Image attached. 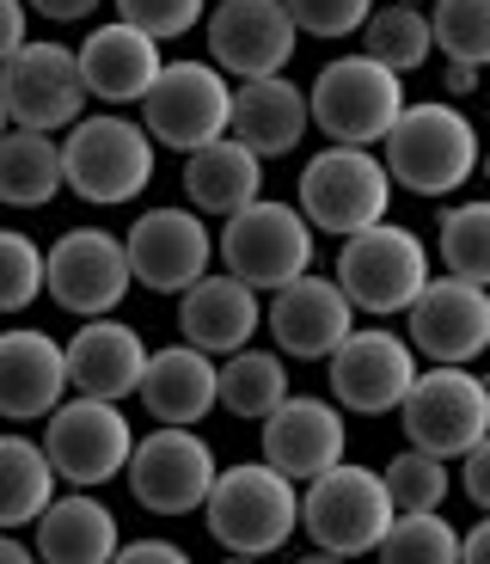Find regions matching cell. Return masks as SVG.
<instances>
[{"mask_svg": "<svg viewBox=\"0 0 490 564\" xmlns=\"http://www.w3.org/2000/svg\"><path fill=\"white\" fill-rule=\"evenodd\" d=\"M380 166L392 191L442 203L478 178V123L454 99H417L380 135Z\"/></svg>", "mask_w": 490, "mask_h": 564, "instance_id": "obj_1", "label": "cell"}, {"mask_svg": "<svg viewBox=\"0 0 490 564\" xmlns=\"http://www.w3.org/2000/svg\"><path fill=\"white\" fill-rule=\"evenodd\" d=\"M203 522L215 546H227V558H270L301 534V485L264 460L221 466L203 497Z\"/></svg>", "mask_w": 490, "mask_h": 564, "instance_id": "obj_2", "label": "cell"}, {"mask_svg": "<svg viewBox=\"0 0 490 564\" xmlns=\"http://www.w3.org/2000/svg\"><path fill=\"white\" fill-rule=\"evenodd\" d=\"M62 148V191L92 209H123L154 184V141L123 111H86L56 135Z\"/></svg>", "mask_w": 490, "mask_h": 564, "instance_id": "obj_3", "label": "cell"}, {"mask_svg": "<svg viewBox=\"0 0 490 564\" xmlns=\"http://www.w3.org/2000/svg\"><path fill=\"white\" fill-rule=\"evenodd\" d=\"M435 276V258L423 246V234H411L405 221H374L350 240H337V270L331 282L344 289L356 313L368 319H392V313H405L417 301V289Z\"/></svg>", "mask_w": 490, "mask_h": 564, "instance_id": "obj_4", "label": "cell"}, {"mask_svg": "<svg viewBox=\"0 0 490 564\" xmlns=\"http://www.w3.org/2000/svg\"><path fill=\"white\" fill-rule=\"evenodd\" d=\"M215 258L227 264V276H239L252 295H276L282 282L307 276L319 258V234L307 227V215L282 197H258L239 215H227L215 234Z\"/></svg>", "mask_w": 490, "mask_h": 564, "instance_id": "obj_5", "label": "cell"}, {"mask_svg": "<svg viewBox=\"0 0 490 564\" xmlns=\"http://www.w3.org/2000/svg\"><path fill=\"white\" fill-rule=\"evenodd\" d=\"M294 209L307 215L313 234L350 240V234H362V227L392 215V178L374 148H337V141H325L319 154L301 166Z\"/></svg>", "mask_w": 490, "mask_h": 564, "instance_id": "obj_6", "label": "cell"}, {"mask_svg": "<svg viewBox=\"0 0 490 564\" xmlns=\"http://www.w3.org/2000/svg\"><path fill=\"white\" fill-rule=\"evenodd\" d=\"M405 80L380 62L356 56H331L307 86V123L337 148H380V135L392 129V117L405 111Z\"/></svg>", "mask_w": 490, "mask_h": 564, "instance_id": "obj_7", "label": "cell"}, {"mask_svg": "<svg viewBox=\"0 0 490 564\" xmlns=\"http://www.w3.org/2000/svg\"><path fill=\"white\" fill-rule=\"evenodd\" d=\"M43 423L50 430L37 436V448L50 460V473H56V485H68V491H105L111 479H123L129 448H135V423H129L123 405L68 393Z\"/></svg>", "mask_w": 490, "mask_h": 564, "instance_id": "obj_8", "label": "cell"}, {"mask_svg": "<svg viewBox=\"0 0 490 564\" xmlns=\"http://www.w3.org/2000/svg\"><path fill=\"white\" fill-rule=\"evenodd\" d=\"M386 522H392L386 485H380L374 466L350 460V454H344L337 466H325L319 479L301 485V534H307L319 552L362 558V552L380 546Z\"/></svg>", "mask_w": 490, "mask_h": 564, "instance_id": "obj_9", "label": "cell"}, {"mask_svg": "<svg viewBox=\"0 0 490 564\" xmlns=\"http://www.w3.org/2000/svg\"><path fill=\"white\" fill-rule=\"evenodd\" d=\"M227 111H233V80L215 62H160L154 86L141 93V117L154 148L190 154L203 141L227 135Z\"/></svg>", "mask_w": 490, "mask_h": 564, "instance_id": "obj_10", "label": "cell"}, {"mask_svg": "<svg viewBox=\"0 0 490 564\" xmlns=\"http://www.w3.org/2000/svg\"><path fill=\"white\" fill-rule=\"evenodd\" d=\"M399 423L405 442L435 460H460L472 442L490 436V387L472 368H417L411 393L399 399Z\"/></svg>", "mask_w": 490, "mask_h": 564, "instance_id": "obj_11", "label": "cell"}, {"mask_svg": "<svg viewBox=\"0 0 490 564\" xmlns=\"http://www.w3.org/2000/svg\"><path fill=\"white\" fill-rule=\"evenodd\" d=\"M215 473H221V460H215L209 436H196V430H166V423H160V430L135 436L129 466H123V485L148 516H196L203 497H209V485H215Z\"/></svg>", "mask_w": 490, "mask_h": 564, "instance_id": "obj_12", "label": "cell"}, {"mask_svg": "<svg viewBox=\"0 0 490 564\" xmlns=\"http://www.w3.org/2000/svg\"><path fill=\"white\" fill-rule=\"evenodd\" d=\"M135 289L123 258V234L105 227H68L56 246H43V295L74 319H105Z\"/></svg>", "mask_w": 490, "mask_h": 564, "instance_id": "obj_13", "label": "cell"}, {"mask_svg": "<svg viewBox=\"0 0 490 564\" xmlns=\"http://www.w3.org/2000/svg\"><path fill=\"white\" fill-rule=\"evenodd\" d=\"M417 350H411L399 332L386 325H356L350 338L325 356V387H331L337 411H356V417H392L399 399L417 381Z\"/></svg>", "mask_w": 490, "mask_h": 564, "instance_id": "obj_14", "label": "cell"}, {"mask_svg": "<svg viewBox=\"0 0 490 564\" xmlns=\"http://www.w3.org/2000/svg\"><path fill=\"white\" fill-rule=\"evenodd\" d=\"M0 111L7 129H37V135H62L74 117H86V80L68 43L31 37L0 68Z\"/></svg>", "mask_w": 490, "mask_h": 564, "instance_id": "obj_15", "label": "cell"}, {"mask_svg": "<svg viewBox=\"0 0 490 564\" xmlns=\"http://www.w3.org/2000/svg\"><path fill=\"white\" fill-rule=\"evenodd\" d=\"M405 344L417 362L472 368L490 350V289L460 276H429L405 307Z\"/></svg>", "mask_w": 490, "mask_h": 564, "instance_id": "obj_16", "label": "cell"}, {"mask_svg": "<svg viewBox=\"0 0 490 564\" xmlns=\"http://www.w3.org/2000/svg\"><path fill=\"white\" fill-rule=\"evenodd\" d=\"M123 258L129 276L154 295H184L196 276H209L215 264V234L209 221L184 203H166V209H141L123 234Z\"/></svg>", "mask_w": 490, "mask_h": 564, "instance_id": "obj_17", "label": "cell"}, {"mask_svg": "<svg viewBox=\"0 0 490 564\" xmlns=\"http://www.w3.org/2000/svg\"><path fill=\"white\" fill-rule=\"evenodd\" d=\"M209 31V62L227 80H264V74H288L294 62V19L282 13V0H221L203 13Z\"/></svg>", "mask_w": 490, "mask_h": 564, "instance_id": "obj_18", "label": "cell"}, {"mask_svg": "<svg viewBox=\"0 0 490 564\" xmlns=\"http://www.w3.org/2000/svg\"><path fill=\"white\" fill-rule=\"evenodd\" d=\"M264 325L276 338V356H294V362H325L337 344L356 332V307L344 301L331 276H294L282 282L264 307Z\"/></svg>", "mask_w": 490, "mask_h": 564, "instance_id": "obj_19", "label": "cell"}, {"mask_svg": "<svg viewBox=\"0 0 490 564\" xmlns=\"http://www.w3.org/2000/svg\"><path fill=\"white\" fill-rule=\"evenodd\" d=\"M344 411L331 399H313V393H288L276 411L264 417L258 442H264V466H276L282 479L307 485L319 479L325 466L344 460Z\"/></svg>", "mask_w": 490, "mask_h": 564, "instance_id": "obj_20", "label": "cell"}, {"mask_svg": "<svg viewBox=\"0 0 490 564\" xmlns=\"http://www.w3.org/2000/svg\"><path fill=\"white\" fill-rule=\"evenodd\" d=\"M141 362H148V338L135 325H123L117 313L105 319H80L68 344H62V368H68V393L80 399H135V381H141Z\"/></svg>", "mask_w": 490, "mask_h": 564, "instance_id": "obj_21", "label": "cell"}, {"mask_svg": "<svg viewBox=\"0 0 490 564\" xmlns=\"http://www.w3.org/2000/svg\"><path fill=\"white\" fill-rule=\"evenodd\" d=\"M258 325H264V301L246 289L239 276H196L190 289L178 295V344H190V350L203 356H233L246 350V344L258 338Z\"/></svg>", "mask_w": 490, "mask_h": 564, "instance_id": "obj_22", "label": "cell"}, {"mask_svg": "<svg viewBox=\"0 0 490 564\" xmlns=\"http://www.w3.org/2000/svg\"><path fill=\"white\" fill-rule=\"evenodd\" d=\"M74 62H80V80H86V99L111 105V111H123V105H141V93L154 86L160 62H166V50H160L148 31L123 25V19H105L98 31H86V43L74 50Z\"/></svg>", "mask_w": 490, "mask_h": 564, "instance_id": "obj_23", "label": "cell"}, {"mask_svg": "<svg viewBox=\"0 0 490 564\" xmlns=\"http://www.w3.org/2000/svg\"><path fill=\"white\" fill-rule=\"evenodd\" d=\"M68 399V368L62 344L37 325L0 332V417L7 423H43Z\"/></svg>", "mask_w": 490, "mask_h": 564, "instance_id": "obj_24", "label": "cell"}, {"mask_svg": "<svg viewBox=\"0 0 490 564\" xmlns=\"http://www.w3.org/2000/svg\"><path fill=\"white\" fill-rule=\"evenodd\" d=\"M307 86H294L288 74H264V80H233V111H227V135L239 148H252L258 160H288L307 141Z\"/></svg>", "mask_w": 490, "mask_h": 564, "instance_id": "obj_25", "label": "cell"}, {"mask_svg": "<svg viewBox=\"0 0 490 564\" xmlns=\"http://www.w3.org/2000/svg\"><path fill=\"white\" fill-rule=\"evenodd\" d=\"M117 546H123V528L98 491H56L31 522L37 564H111Z\"/></svg>", "mask_w": 490, "mask_h": 564, "instance_id": "obj_26", "label": "cell"}, {"mask_svg": "<svg viewBox=\"0 0 490 564\" xmlns=\"http://www.w3.org/2000/svg\"><path fill=\"white\" fill-rule=\"evenodd\" d=\"M135 399L148 405V417L166 423V430H196V423L215 411V356L190 350V344L148 350Z\"/></svg>", "mask_w": 490, "mask_h": 564, "instance_id": "obj_27", "label": "cell"}, {"mask_svg": "<svg viewBox=\"0 0 490 564\" xmlns=\"http://www.w3.org/2000/svg\"><path fill=\"white\" fill-rule=\"evenodd\" d=\"M178 184H184V209H196L203 221L209 215L227 221V215H239L246 203L264 197V160L252 148H239L233 135H221V141H203V148L184 154Z\"/></svg>", "mask_w": 490, "mask_h": 564, "instance_id": "obj_28", "label": "cell"}, {"mask_svg": "<svg viewBox=\"0 0 490 564\" xmlns=\"http://www.w3.org/2000/svg\"><path fill=\"white\" fill-rule=\"evenodd\" d=\"M288 393H294L288 362H282L276 350L246 344V350H233V356L215 362V405H221L227 417H239V423H264Z\"/></svg>", "mask_w": 490, "mask_h": 564, "instance_id": "obj_29", "label": "cell"}, {"mask_svg": "<svg viewBox=\"0 0 490 564\" xmlns=\"http://www.w3.org/2000/svg\"><path fill=\"white\" fill-rule=\"evenodd\" d=\"M62 197V148L37 129L0 135V209H50Z\"/></svg>", "mask_w": 490, "mask_h": 564, "instance_id": "obj_30", "label": "cell"}, {"mask_svg": "<svg viewBox=\"0 0 490 564\" xmlns=\"http://www.w3.org/2000/svg\"><path fill=\"white\" fill-rule=\"evenodd\" d=\"M56 473L43 460L37 436H0V534H13V528H31L43 516V503L56 497Z\"/></svg>", "mask_w": 490, "mask_h": 564, "instance_id": "obj_31", "label": "cell"}, {"mask_svg": "<svg viewBox=\"0 0 490 564\" xmlns=\"http://www.w3.org/2000/svg\"><path fill=\"white\" fill-rule=\"evenodd\" d=\"M362 56L380 62V68H392L399 80L405 74H417L423 62L435 56V43H429V13L423 7H405V0H374V13L362 19Z\"/></svg>", "mask_w": 490, "mask_h": 564, "instance_id": "obj_32", "label": "cell"}, {"mask_svg": "<svg viewBox=\"0 0 490 564\" xmlns=\"http://www.w3.org/2000/svg\"><path fill=\"white\" fill-rule=\"evenodd\" d=\"M435 252H442L448 276L490 282V203H478V197L448 203L442 221H435Z\"/></svg>", "mask_w": 490, "mask_h": 564, "instance_id": "obj_33", "label": "cell"}, {"mask_svg": "<svg viewBox=\"0 0 490 564\" xmlns=\"http://www.w3.org/2000/svg\"><path fill=\"white\" fill-rule=\"evenodd\" d=\"M380 564H454L460 558V528L442 516V509H423V516H392L386 534L374 546Z\"/></svg>", "mask_w": 490, "mask_h": 564, "instance_id": "obj_34", "label": "cell"}, {"mask_svg": "<svg viewBox=\"0 0 490 564\" xmlns=\"http://www.w3.org/2000/svg\"><path fill=\"white\" fill-rule=\"evenodd\" d=\"M380 485H386L392 516H423V509H448L454 473H448V460H435L423 448H405L380 466Z\"/></svg>", "mask_w": 490, "mask_h": 564, "instance_id": "obj_35", "label": "cell"}, {"mask_svg": "<svg viewBox=\"0 0 490 564\" xmlns=\"http://www.w3.org/2000/svg\"><path fill=\"white\" fill-rule=\"evenodd\" d=\"M429 43L448 62L484 68L490 62V0H429Z\"/></svg>", "mask_w": 490, "mask_h": 564, "instance_id": "obj_36", "label": "cell"}, {"mask_svg": "<svg viewBox=\"0 0 490 564\" xmlns=\"http://www.w3.org/2000/svg\"><path fill=\"white\" fill-rule=\"evenodd\" d=\"M43 301V246L19 227H0V313H25Z\"/></svg>", "mask_w": 490, "mask_h": 564, "instance_id": "obj_37", "label": "cell"}, {"mask_svg": "<svg viewBox=\"0 0 490 564\" xmlns=\"http://www.w3.org/2000/svg\"><path fill=\"white\" fill-rule=\"evenodd\" d=\"M111 7H117L123 25L148 31L154 43L184 37V31H196V25H203V13H209V0H111Z\"/></svg>", "mask_w": 490, "mask_h": 564, "instance_id": "obj_38", "label": "cell"}, {"mask_svg": "<svg viewBox=\"0 0 490 564\" xmlns=\"http://www.w3.org/2000/svg\"><path fill=\"white\" fill-rule=\"evenodd\" d=\"M282 13L294 19L301 37H356L362 19L374 13V0H282Z\"/></svg>", "mask_w": 490, "mask_h": 564, "instance_id": "obj_39", "label": "cell"}, {"mask_svg": "<svg viewBox=\"0 0 490 564\" xmlns=\"http://www.w3.org/2000/svg\"><path fill=\"white\" fill-rule=\"evenodd\" d=\"M111 564H196V558L178 546V540L148 534V540H123V546L111 552Z\"/></svg>", "mask_w": 490, "mask_h": 564, "instance_id": "obj_40", "label": "cell"}, {"mask_svg": "<svg viewBox=\"0 0 490 564\" xmlns=\"http://www.w3.org/2000/svg\"><path fill=\"white\" fill-rule=\"evenodd\" d=\"M460 491L472 509H490V436L460 454Z\"/></svg>", "mask_w": 490, "mask_h": 564, "instance_id": "obj_41", "label": "cell"}, {"mask_svg": "<svg viewBox=\"0 0 490 564\" xmlns=\"http://www.w3.org/2000/svg\"><path fill=\"white\" fill-rule=\"evenodd\" d=\"M31 43V13H25V0H0V68L19 56Z\"/></svg>", "mask_w": 490, "mask_h": 564, "instance_id": "obj_42", "label": "cell"}, {"mask_svg": "<svg viewBox=\"0 0 490 564\" xmlns=\"http://www.w3.org/2000/svg\"><path fill=\"white\" fill-rule=\"evenodd\" d=\"M105 0H25V13L50 19V25H80V19H92Z\"/></svg>", "mask_w": 490, "mask_h": 564, "instance_id": "obj_43", "label": "cell"}, {"mask_svg": "<svg viewBox=\"0 0 490 564\" xmlns=\"http://www.w3.org/2000/svg\"><path fill=\"white\" fill-rule=\"evenodd\" d=\"M454 564H490V522L460 528V558Z\"/></svg>", "mask_w": 490, "mask_h": 564, "instance_id": "obj_44", "label": "cell"}, {"mask_svg": "<svg viewBox=\"0 0 490 564\" xmlns=\"http://www.w3.org/2000/svg\"><path fill=\"white\" fill-rule=\"evenodd\" d=\"M478 74H484V68H466V62H448V68H442V86H448V99H472V93H478Z\"/></svg>", "mask_w": 490, "mask_h": 564, "instance_id": "obj_45", "label": "cell"}, {"mask_svg": "<svg viewBox=\"0 0 490 564\" xmlns=\"http://www.w3.org/2000/svg\"><path fill=\"white\" fill-rule=\"evenodd\" d=\"M0 564H37V552H31V540L0 534Z\"/></svg>", "mask_w": 490, "mask_h": 564, "instance_id": "obj_46", "label": "cell"}, {"mask_svg": "<svg viewBox=\"0 0 490 564\" xmlns=\"http://www.w3.org/2000/svg\"><path fill=\"white\" fill-rule=\"evenodd\" d=\"M294 564H356V558H337V552H319V546H313L307 558H294Z\"/></svg>", "mask_w": 490, "mask_h": 564, "instance_id": "obj_47", "label": "cell"}, {"mask_svg": "<svg viewBox=\"0 0 490 564\" xmlns=\"http://www.w3.org/2000/svg\"><path fill=\"white\" fill-rule=\"evenodd\" d=\"M221 564H264V558H221Z\"/></svg>", "mask_w": 490, "mask_h": 564, "instance_id": "obj_48", "label": "cell"}, {"mask_svg": "<svg viewBox=\"0 0 490 564\" xmlns=\"http://www.w3.org/2000/svg\"><path fill=\"white\" fill-rule=\"evenodd\" d=\"M0 135H7V111H0Z\"/></svg>", "mask_w": 490, "mask_h": 564, "instance_id": "obj_49", "label": "cell"}, {"mask_svg": "<svg viewBox=\"0 0 490 564\" xmlns=\"http://www.w3.org/2000/svg\"><path fill=\"white\" fill-rule=\"evenodd\" d=\"M405 7H429V0H405Z\"/></svg>", "mask_w": 490, "mask_h": 564, "instance_id": "obj_50", "label": "cell"}]
</instances>
